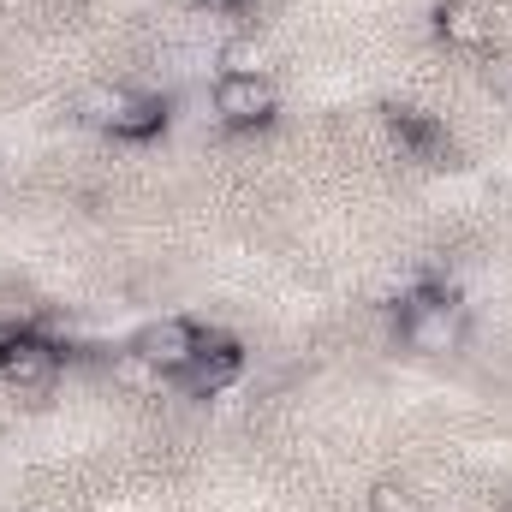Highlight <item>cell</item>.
Returning <instances> with one entry per match:
<instances>
[{"label":"cell","mask_w":512,"mask_h":512,"mask_svg":"<svg viewBox=\"0 0 512 512\" xmlns=\"http://www.w3.org/2000/svg\"><path fill=\"white\" fill-rule=\"evenodd\" d=\"M239 376H245V346L227 340V334H203V352H197L173 382L185 387L191 399H215V393H227Z\"/></svg>","instance_id":"cell-6"},{"label":"cell","mask_w":512,"mask_h":512,"mask_svg":"<svg viewBox=\"0 0 512 512\" xmlns=\"http://www.w3.org/2000/svg\"><path fill=\"white\" fill-rule=\"evenodd\" d=\"M60 346L42 340L36 328H18V322H0V382L18 387V393H48L60 382Z\"/></svg>","instance_id":"cell-3"},{"label":"cell","mask_w":512,"mask_h":512,"mask_svg":"<svg viewBox=\"0 0 512 512\" xmlns=\"http://www.w3.org/2000/svg\"><path fill=\"white\" fill-rule=\"evenodd\" d=\"M370 512H423V501H417L411 489H399V483H382V489L370 495Z\"/></svg>","instance_id":"cell-9"},{"label":"cell","mask_w":512,"mask_h":512,"mask_svg":"<svg viewBox=\"0 0 512 512\" xmlns=\"http://www.w3.org/2000/svg\"><path fill=\"white\" fill-rule=\"evenodd\" d=\"M399 340L423 358H447L465 346V304L453 286L441 280H423L399 298Z\"/></svg>","instance_id":"cell-2"},{"label":"cell","mask_w":512,"mask_h":512,"mask_svg":"<svg viewBox=\"0 0 512 512\" xmlns=\"http://www.w3.org/2000/svg\"><path fill=\"white\" fill-rule=\"evenodd\" d=\"M126 352L137 364H149L161 382H173V376L203 352V328H197L191 316H155V322H143V328L131 334Z\"/></svg>","instance_id":"cell-4"},{"label":"cell","mask_w":512,"mask_h":512,"mask_svg":"<svg viewBox=\"0 0 512 512\" xmlns=\"http://www.w3.org/2000/svg\"><path fill=\"white\" fill-rule=\"evenodd\" d=\"M72 114L84 120L90 131L114 137V143H149L167 131V102L149 96V90H131V84H90Z\"/></svg>","instance_id":"cell-1"},{"label":"cell","mask_w":512,"mask_h":512,"mask_svg":"<svg viewBox=\"0 0 512 512\" xmlns=\"http://www.w3.org/2000/svg\"><path fill=\"white\" fill-rule=\"evenodd\" d=\"M435 36L459 54H489L495 48V12L483 0H441L435 6Z\"/></svg>","instance_id":"cell-7"},{"label":"cell","mask_w":512,"mask_h":512,"mask_svg":"<svg viewBox=\"0 0 512 512\" xmlns=\"http://www.w3.org/2000/svg\"><path fill=\"white\" fill-rule=\"evenodd\" d=\"M387 131H393V143H399L405 155H417V161H441V155L453 149L447 126L429 120V114H417V108H387Z\"/></svg>","instance_id":"cell-8"},{"label":"cell","mask_w":512,"mask_h":512,"mask_svg":"<svg viewBox=\"0 0 512 512\" xmlns=\"http://www.w3.org/2000/svg\"><path fill=\"white\" fill-rule=\"evenodd\" d=\"M197 12H215V18H227V12H245L251 0H191Z\"/></svg>","instance_id":"cell-10"},{"label":"cell","mask_w":512,"mask_h":512,"mask_svg":"<svg viewBox=\"0 0 512 512\" xmlns=\"http://www.w3.org/2000/svg\"><path fill=\"white\" fill-rule=\"evenodd\" d=\"M209 102H215V120L227 131H262L280 114V90L268 72H221Z\"/></svg>","instance_id":"cell-5"}]
</instances>
